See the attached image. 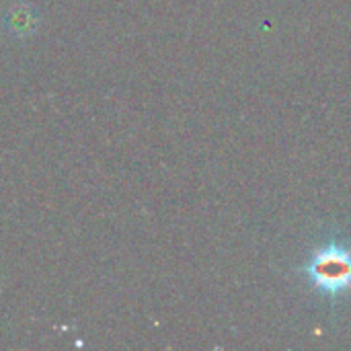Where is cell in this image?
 Here are the masks:
<instances>
[{
	"mask_svg": "<svg viewBox=\"0 0 351 351\" xmlns=\"http://www.w3.org/2000/svg\"><path fill=\"white\" fill-rule=\"evenodd\" d=\"M298 274L315 294L327 300L351 294V241L333 237L319 245L298 267Z\"/></svg>",
	"mask_w": 351,
	"mask_h": 351,
	"instance_id": "obj_1",
	"label": "cell"
}]
</instances>
